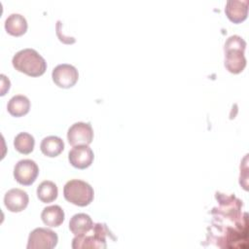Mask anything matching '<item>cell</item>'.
Wrapping results in <instances>:
<instances>
[{
  "mask_svg": "<svg viewBox=\"0 0 249 249\" xmlns=\"http://www.w3.org/2000/svg\"><path fill=\"white\" fill-rule=\"evenodd\" d=\"M67 139L70 145H89L93 139V129L89 123L78 122L73 124L67 131Z\"/></svg>",
  "mask_w": 249,
  "mask_h": 249,
  "instance_id": "8",
  "label": "cell"
},
{
  "mask_svg": "<svg viewBox=\"0 0 249 249\" xmlns=\"http://www.w3.org/2000/svg\"><path fill=\"white\" fill-rule=\"evenodd\" d=\"M94 159V154L89 145H77L69 151V162L76 168L85 169L89 167Z\"/></svg>",
  "mask_w": 249,
  "mask_h": 249,
  "instance_id": "9",
  "label": "cell"
},
{
  "mask_svg": "<svg viewBox=\"0 0 249 249\" xmlns=\"http://www.w3.org/2000/svg\"><path fill=\"white\" fill-rule=\"evenodd\" d=\"M8 112L14 117H21L26 115L30 109L29 99L22 94L14 95L8 102Z\"/></svg>",
  "mask_w": 249,
  "mask_h": 249,
  "instance_id": "16",
  "label": "cell"
},
{
  "mask_svg": "<svg viewBox=\"0 0 249 249\" xmlns=\"http://www.w3.org/2000/svg\"><path fill=\"white\" fill-rule=\"evenodd\" d=\"M39 174L37 163L29 159L20 160L14 167V177L21 185L29 186L33 184Z\"/></svg>",
  "mask_w": 249,
  "mask_h": 249,
  "instance_id": "6",
  "label": "cell"
},
{
  "mask_svg": "<svg viewBox=\"0 0 249 249\" xmlns=\"http://www.w3.org/2000/svg\"><path fill=\"white\" fill-rule=\"evenodd\" d=\"M93 233L88 235L87 233L82 235H75L72 240V248L74 249H87V248H106V237H114L107 226L103 223L94 224Z\"/></svg>",
  "mask_w": 249,
  "mask_h": 249,
  "instance_id": "4",
  "label": "cell"
},
{
  "mask_svg": "<svg viewBox=\"0 0 249 249\" xmlns=\"http://www.w3.org/2000/svg\"><path fill=\"white\" fill-rule=\"evenodd\" d=\"M12 63L18 71L31 77H39L47 70L45 58L37 51L29 48L16 53L13 56Z\"/></svg>",
  "mask_w": 249,
  "mask_h": 249,
  "instance_id": "1",
  "label": "cell"
},
{
  "mask_svg": "<svg viewBox=\"0 0 249 249\" xmlns=\"http://www.w3.org/2000/svg\"><path fill=\"white\" fill-rule=\"evenodd\" d=\"M64 211L59 205H50L43 209L41 218L48 227L54 228L60 226L64 221Z\"/></svg>",
  "mask_w": 249,
  "mask_h": 249,
  "instance_id": "13",
  "label": "cell"
},
{
  "mask_svg": "<svg viewBox=\"0 0 249 249\" xmlns=\"http://www.w3.org/2000/svg\"><path fill=\"white\" fill-rule=\"evenodd\" d=\"M58 195L57 186L49 180H45L39 184L37 187V196L38 198L45 203L52 202L56 199Z\"/></svg>",
  "mask_w": 249,
  "mask_h": 249,
  "instance_id": "17",
  "label": "cell"
},
{
  "mask_svg": "<svg viewBox=\"0 0 249 249\" xmlns=\"http://www.w3.org/2000/svg\"><path fill=\"white\" fill-rule=\"evenodd\" d=\"M35 145L34 137L28 132H19L14 139V146L16 150L21 154H30Z\"/></svg>",
  "mask_w": 249,
  "mask_h": 249,
  "instance_id": "18",
  "label": "cell"
},
{
  "mask_svg": "<svg viewBox=\"0 0 249 249\" xmlns=\"http://www.w3.org/2000/svg\"><path fill=\"white\" fill-rule=\"evenodd\" d=\"M6 31L13 36H21L27 30V21L20 14H11L5 20Z\"/></svg>",
  "mask_w": 249,
  "mask_h": 249,
  "instance_id": "14",
  "label": "cell"
},
{
  "mask_svg": "<svg viewBox=\"0 0 249 249\" xmlns=\"http://www.w3.org/2000/svg\"><path fill=\"white\" fill-rule=\"evenodd\" d=\"M57 234L47 228H36L28 236L27 249H52L57 244Z\"/></svg>",
  "mask_w": 249,
  "mask_h": 249,
  "instance_id": "5",
  "label": "cell"
},
{
  "mask_svg": "<svg viewBox=\"0 0 249 249\" xmlns=\"http://www.w3.org/2000/svg\"><path fill=\"white\" fill-rule=\"evenodd\" d=\"M94 224L89 217V215L86 213H78L72 216L69 221V230L75 235H82L88 233L92 230Z\"/></svg>",
  "mask_w": 249,
  "mask_h": 249,
  "instance_id": "12",
  "label": "cell"
},
{
  "mask_svg": "<svg viewBox=\"0 0 249 249\" xmlns=\"http://www.w3.org/2000/svg\"><path fill=\"white\" fill-rule=\"evenodd\" d=\"M52 78L57 87L69 89L77 83L79 79V73L75 66L68 63H62L56 65L53 69Z\"/></svg>",
  "mask_w": 249,
  "mask_h": 249,
  "instance_id": "7",
  "label": "cell"
},
{
  "mask_svg": "<svg viewBox=\"0 0 249 249\" xmlns=\"http://www.w3.org/2000/svg\"><path fill=\"white\" fill-rule=\"evenodd\" d=\"M29 202L28 195L25 191L18 188L9 190L4 196V203L11 212H20L24 210Z\"/></svg>",
  "mask_w": 249,
  "mask_h": 249,
  "instance_id": "10",
  "label": "cell"
},
{
  "mask_svg": "<svg viewBox=\"0 0 249 249\" xmlns=\"http://www.w3.org/2000/svg\"><path fill=\"white\" fill-rule=\"evenodd\" d=\"M65 199L78 206L89 205L94 196L92 187L86 181L80 179L69 180L63 188Z\"/></svg>",
  "mask_w": 249,
  "mask_h": 249,
  "instance_id": "3",
  "label": "cell"
},
{
  "mask_svg": "<svg viewBox=\"0 0 249 249\" xmlns=\"http://www.w3.org/2000/svg\"><path fill=\"white\" fill-rule=\"evenodd\" d=\"M40 149L45 156L53 158L58 156L63 151L64 142L58 136L50 135L42 140L40 144Z\"/></svg>",
  "mask_w": 249,
  "mask_h": 249,
  "instance_id": "15",
  "label": "cell"
},
{
  "mask_svg": "<svg viewBox=\"0 0 249 249\" xmlns=\"http://www.w3.org/2000/svg\"><path fill=\"white\" fill-rule=\"evenodd\" d=\"M248 4V0H228L225 13L231 21L239 23L247 18Z\"/></svg>",
  "mask_w": 249,
  "mask_h": 249,
  "instance_id": "11",
  "label": "cell"
},
{
  "mask_svg": "<svg viewBox=\"0 0 249 249\" xmlns=\"http://www.w3.org/2000/svg\"><path fill=\"white\" fill-rule=\"evenodd\" d=\"M246 42L238 35L229 37L225 43V67L233 74L240 73L246 66L244 50Z\"/></svg>",
  "mask_w": 249,
  "mask_h": 249,
  "instance_id": "2",
  "label": "cell"
}]
</instances>
